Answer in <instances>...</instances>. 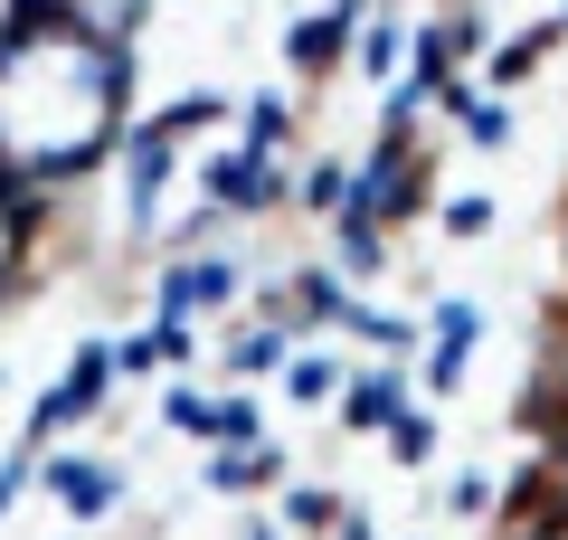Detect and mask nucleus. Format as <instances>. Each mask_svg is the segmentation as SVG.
<instances>
[{
    "label": "nucleus",
    "mask_w": 568,
    "mask_h": 540,
    "mask_svg": "<svg viewBox=\"0 0 568 540\" xmlns=\"http://www.w3.org/2000/svg\"><path fill=\"white\" fill-rule=\"evenodd\" d=\"M407 408H417V389H407L398 360H361V370H342V427H351V437H388Z\"/></svg>",
    "instance_id": "obj_9"
},
{
    "label": "nucleus",
    "mask_w": 568,
    "mask_h": 540,
    "mask_svg": "<svg viewBox=\"0 0 568 540\" xmlns=\"http://www.w3.org/2000/svg\"><path fill=\"white\" fill-rule=\"evenodd\" d=\"M142 48H123L85 0H10L0 10V171L29 190H77L114 161L133 123Z\"/></svg>",
    "instance_id": "obj_1"
},
{
    "label": "nucleus",
    "mask_w": 568,
    "mask_h": 540,
    "mask_svg": "<svg viewBox=\"0 0 568 540\" xmlns=\"http://www.w3.org/2000/svg\"><path fill=\"white\" fill-rule=\"evenodd\" d=\"M332 332H351V341H361L369 360H398V351H417V322H407V313H379V303H369V294H351Z\"/></svg>",
    "instance_id": "obj_13"
},
{
    "label": "nucleus",
    "mask_w": 568,
    "mask_h": 540,
    "mask_svg": "<svg viewBox=\"0 0 568 540\" xmlns=\"http://www.w3.org/2000/svg\"><path fill=\"white\" fill-rule=\"evenodd\" d=\"M29 483H39V456H29V446H10V456H0V521L20 512V493Z\"/></svg>",
    "instance_id": "obj_20"
},
{
    "label": "nucleus",
    "mask_w": 568,
    "mask_h": 540,
    "mask_svg": "<svg viewBox=\"0 0 568 540\" xmlns=\"http://www.w3.org/2000/svg\"><path fill=\"white\" fill-rule=\"evenodd\" d=\"M284 483V446H209V493H275Z\"/></svg>",
    "instance_id": "obj_11"
},
{
    "label": "nucleus",
    "mask_w": 568,
    "mask_h": 540,
    "mask_svg": "<svg viewBox=\"0 0 568 540\" xmlns=\"http://www.w3.org/2000/svg\"><path fill=\"white\" fill-rule=\"evenodd\" d=\"M284 360H294V322L265 303V322H246V332L227 341V380H275Z\"/></svg>",
    "instance_id": "obj_12"
},
{
    "label": "nucleus",
    "mask_w": 568,
    "mask_h": 540,
    "mask_svg": "<svg viewBox=\"0 0 568 540\" xmlns=\"http://www.w3.org/2000/svg\"><path fill=\"white\" fill-rule=\"evenodd\" d=\"M379 10V0H313V10H294L284 20V77H342V58L361 48V20Z\"/></svg>",
    "instance_id": "obj_6"
},
{
    "label": "nucleus",
    "mask_w": 568,
    "mask_h": 540,
    "mask_svg": "<svg viewBox=\"0 0 568 540\" xmlns=\"http://www.w3.org/2000/svg\"><path fill=\"white\" fill-rule=\"evenodd\" d=\"M388 446H398V464H407V474H417V464L436 456V418H426V408H407V418L388 427Z\"/></svg>",
    "instance_id": "obj_19"
},
{
    "label": "nucleus",
    "mask_w": 568,
    "mask_h": 540,
    "mask_svg": "<svg viewBox=\"0 0 568 540\" xmlns=\"http://www.w3.org/2000/svg\"><path fill=\"white\" fill-rule=\"evenodd\" d=\"M351 58H361V77H379V86H388V77H398V58H407V20H398V10H369Z\"/></svg>",
    "instance_id": "obj_14"
},
{
    "label": "nucleus",
    "mask_w": 568,
    "mask_h": 540,
    "mask_svg": "<svg viewBox=\"0 0 568 540\" xmlns=\"http://www.w3.org/2000/svg\"><path fill=\"white\" fill-rule=\"evenodd\" d=\"M237 142L284 152V142H294V104H284V96H246V104H237Z\"/></svg>",
    "instance_id": "obj_17"
},
{
    "label": "nucleus",
    "mask_w": 568,
    "mask_h": 540,
    "mask_svg": "<svg viewBox=\"0 0 568 540\" xmlns=\"http://www.w3.org/2000/svg\"><path fill=\"white\" fill-rule=\"evenodd\" d=\"M284 200H294V161H284V152L227 142V152L200 161V209H219L227 228H237V219H275Z\"/></svg>",
    "instance_id": "obj_4"
},
{
    "label": "nucleus",
    "mask_w": 568,
    "mask_h": 540,
    "mask_svg": "<svg viewBox=\"0 0 568 540\" xmlns=\"http://www.w3.org/2000/svg\"><path fill=\"white\" fill-rule=\"evenodd\" d=\"M246 540H284V531H275V521H265V531H246Z\"/></svg>",
    "instance_id": "obj_23"
},
{
    "label": "nucleus",
    "mask_w": 568,
    "mask_h": 540,
    "mask_svg": "<svg viewBox=\"0 0 568 540\" xmlns=\"http://www.w3.org/2000/svg\"><path fill=\"white\" fill-rule=\"evenodd\" d=\"M342 190H351V161H304V171H294V200L323 209V219L342 209Z\"/></svg>",
    "instance_id": "obj_18"
},
{
    "label": "nucleus",
    "mask_w": 568,
    "mask_h": 540,
    "mask_svg": "<svg viewBox=\"0 0 568 540\" xmlns=\"http://www.w3.org/2000/svg\"><path fill=\"white\" fill-rule=\"evenodd\" d=\"M237 284H246V266L227 257V247H181V257L162 266V284H152V313H181V322L227 313V303H237Z\"/></svg>",
    "instance_id": "obj_8"
},
{
    "label": "nucleus",
    "mask_w": 568,
    "mask_h": 540,
    "mask_svg": "<svg viewBox=\"0 0 568 540\" xmlns=\"http://www.w3.org/2000/svg\"><path fill=\"white\" fill-rule=\"evenodd\" d=\"M275 380H284V399H294V408H332V389H342V360H332V351H294Z\"/></svg>",
    "instance_id": "obj_15"
},
{
    "label": "nucleus",
    "mask_w": 568,
    "mask_h": 540,
    "mask_svg": "<svg viewBox=\"0 0 568 540\" xmlns=\"http://www.w3.org/2000/svg\"><path fill=\"white\" fill-rule=\"evenodd\" d=\"M104 408H114V332H85V341H77V360H67L58 380L29 399L20 446H29V456H48V446H67L77 427H95Z\"/></svg>",
    "instance_id": "obj_2"
},
{
    "label": "nucleus",
    "mask_w": 568,
    "mask_h": 540,
    "mask_svg": "<svg viewBox=\"0 0 568 540\" xmlns=\"http://www.w3.org/2000/svg\"><path fill=\"white\" fill-rule=\"evenodd\" d=\"M39 493L58 502L77 531H95V521L123 512V464L95 456V446H48V456H39Z\"/></svg>",
    "instance_id": "obj_5"
},
{
    "label": "nucleus",
    "mask_w": 568,
    "mask_h": 540,
    "mask_svg": "<svg viewBox=\"0 0 568 540\" xmlns=\"http://www.w3.org/2000/svg\"><path fill=\"white\" fill-rule=\"evenodd\" d=\"M559 39H568V20H559V10H549L540 29H521V39H511V48H493V86H521V77H530V67H540V58H549V48H559Z\"/></svg>",
    "instance_id": "obj_16"
},
{
    "label": "nucleus",
    "mask_w": 568,
    "mask_h": 540,
    "mask_svg": "<svg viewBox=\"0 0 568 540\" xmlns=\"http://www.w3.org/2000/svg\"><path fill=\"white\" fill-rule=\"evenodd\" d=\"M426 200H436V161H426V142H417V133H388V123H379V142L351 161L342 209H361V219L398 228V219H417Z\"/></svg>",
    "instance_id": "obj_3"
},
{
    "label": "nucleus",
    "mask_w": 568,
    "mask_h": 540,
    "mask_svg": "<svg viewBox=\"0 0 568 540\" xmlns=\"http://www.w3.org/2000/svg\"><path fill=\"white\" fill-rule=\"evenodd\" d=\"M284 521H294V531H323V521H342V502H332L323 483H304V493H284Z\"/></svg>",
    "instance_id": "obj_21"
},
{
    "label": "nucleus",
    "mask_w": 568,
    "mask_h": 540,
    "mask_svg": "<svg viewBox=\"0 0 568 540\" xmlns=\"http://www.w3.org/2000/svg\"><path fill=\"white\" fill-rule=\"evenodd\" d=\"M474 341H484V303L446 294L436 313H426V389H436V399H446V389H465V360H474Z\"/></svg>",
    "instance_id": "obj_10"
},
{
    "label": "nucleus",
    "mask_w": 568,
    "mask_h": 540,
    "mask_svg": "<svg viewBox=\"0 0 568 540\" xmlns=\"http://www.w3.org/2000/svg\"><path fill=\"white\" fill-rule=\"evenodd\" d=\"M162 427H181V437H200V446H256L265 408H256V389H190V380H171L162 389Z\"/></svg>",
    "instance_id": "obj_7"
},
{
    "label": "nucleus",
    "mask_w": 568,
    "mask_h": 540,
    "mask_svg": "<svg viewBox=\"0 0 568 540\" xmlns=\"http://www.w3.org/2000/svg\"><path fill=\"white\" fill-rule=\"evenodd\" d=\"M446 228H455V238H484V228H493V200H446Z\"/></svg>",
    "instance_id": "obj_22"
}]
</instances>
